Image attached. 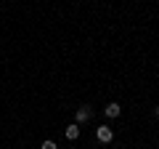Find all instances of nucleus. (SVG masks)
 Returning <instances> with one entry per match:
<instances>
[{"label":"nucleus","instance_id":"nucleus-1","mask_svg":"<svg viewBox=\"0 0 159 149\" xmlns=\"http://www.w3.org/2000/svg\"><path fill=\"white\" fill-rule=\"evenodd\" d=\"M96 136H98V141L109 144V141H111V138H114V131H111V128H109V125H101V128H98V131H96Z\"/></svg>","mask_w":159,"mask_h":149},{"label":"nucleus","instance_id":"nucleus-2","mask_svg":"<svg viewBox=\"0 0 159 149\" xmlns=\"http://www.w3.org/2000/svg\"><path fill=\"white\" fill-rule=\"evenodd\" d=\"M90 117H93V109L88 107V104H82V107L77 109V123H88Z\"/></svg>","mask_w":159,"mask_h":149},{"label":"nucleus","instance_id":"nucleus-3","mask_svg":"<svg viewBox=\"0 0 159 149\" xmlns=\"http://www.w3.org/2000/svg\"><path fill=\"white\" fill-rule=\"evenodd\" d=\"M119 112H122V107H119V104H114V101L103 107V115H106V117H117Z\"/></svg>","mask_w":159,"mask_h":149},{"label":"nucleus","instance_id":"nucleus-4","mask_svg":"<svg viewBox=\"0 0 159 149\" xmlns=\"http://www.w3.org/2000/svg\"><path fill=\"white\" fill-rule=\"evenodd\" d=\"M64 133H66V138H69V141H74V138L80 136V125H77V123H74V125H69V128H66V131H64Z\"/></svg>","mask_w":159,"mask_h":149},{"label":"nucleus","instance_id":"nucleus-5","mask_svg":"<svg viewBox=\"0 0 159 149\" xmlns=\"http://www.w3.org/2000/svg\"><path fill=\"white\" fill-rule=\"evenodd\" d=\"M40 149H58V147L53 141H43V147H40Z\"/></svg>","mask_w":159,"mask_h":149},{"label":"nucleus","instance_id":"nucleus-6","mask_svg":"<svg viewBox=\"0 0 159 149\" xmlns=\"http://www.w3.org/2000/svg\"><path fill=\"white\" fill-rule=\"evenodd\" d=\"M157 117H159V107H157Z\"/></svg>","mask_w":159,"mask_h":149}]
</instances>
